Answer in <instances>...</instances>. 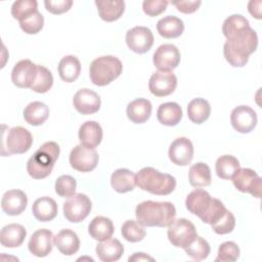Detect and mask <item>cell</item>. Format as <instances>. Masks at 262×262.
Wrapping results in <instances>:
<instances>
[{"instance_id": "28", "label": "cell", "mask_w": 262, "mask_h": 262, "mask_svg": "<svg viewBox=\"0 0 262 262\" xmlns=\"http://www.w3.org/2000/svg\"><path fill=\"white\" fill-rule=\"evenodd\" d=\"M111 184L119 193L132 191L136 186V175L128 169H117L111 176Z\"/></svg>"}, {"instance_id": "32", "label": "cell", "mask_w": 262, "mask_h": 262, "mask_svg": "<svg viewBox=\"0 0 262 262\" xmlns=\"http://www.w3.org/2000/svg\"><path fill=\"white\" fill-rule=\"evenodd\" d=\"M58 75L67 83H72L78 79L81 73L80 60L75 55L63 56L58 63Z\"/></svg>"}, {"instance_id": "41", "label": "cell", "mask_w": 262, "mask_h": 262, "mask_svg": "<svg viewBox=\"0 0 262 262\" xmlns=\"http://www.w3.org/2000/svg\"><path fill=\"white\" fill-rule=\"evenodd\" d=\"M121 233L123 237L130 243H137L144 238L146 231L144 226L140 225L137 220H127L121 227Z\"/></svg>"}, {"instance_id": "29", "label": "cell", "mask_w": 262, "mask_h": 262, "mask_svg": "<svg viewBox=\"0 0 262 262\" xmlns=\"http://www.w3.org/2000/svg\"><path fill=\"white\" fill-rule=\"evenodd\" d=\"M114 229L115 227L113 221L110 218L103 216H96L88 225V232L90 236L98 242H102L112 237Z\"/></svg>"}, {"instance_id": "44", "label": "cell", "mask_w": 262, "mask_h": 262, "mask_svg": "<svg viewBox=\"0 0 262 262\" xmlns=\"http://www.w3.org/2000/svg\"><path fill=\"white\" fill-rule=\"evenodd\" d=\"M44 26V17L43 15L37 11L30 17L26 18L23 21H19V27L20 29L29 35H34L39 33Z\"/></svg>"}, {"instance_id": "17", "label": "cell", "mask_w": 262, "mask_h": 262, "mask_svg": "<svg viewBox=\"0 0 262 262\" xmlns=\"http://www.w3.org/2000/svg\"><path fill=\"white\" fill-rule=\"evenodd\" d=\"M168 155L173 164L187 166L193 158L192 142L186 137H178L170 144Z\"/></svg>"}, {"instance_id": "33", "label": "cell", "mask_w": 262, "mask_h": 262, "mask_svg": "<svg viewBox=\"0 0 262 262\" xmlns=\"http://www.w3.org/2000/svg\"><path fill=\"white\" fill-rule=\"evenodd\" d=\"M49 117L48 106L41 101H33L24 110L25 121L32 126L42 125Z\"/></svg>"}, {"instance_id": "23", "label": "cell", "mask_w": 262, "mask_h": 262, "mask_svg": "<svg viewBox=\"0 0 262 262\" xmlns=\"http://www.w3.org/2000/svg\"><path fill=\"white\" fill-rule=\"evenodd\" d=\"M151 103L145 98H136L128 103L126 113L128 119L134 124L145 123L151 115Z\"/></svg>"}, {"instance_id": "40", "label": "cell", "mask_w": 262, "mask_h": 262, "mask_svg": "<svg viewBox=\"0 0 262 262\" xmlns=\"http://www.w3.org/2000/svg\"><path fill=\"white\" fill-rule=\"evenodd\" d=\"M52 84H53V77L51 72L47 68L38 64L37 75L30 89L37 93H46L52 87Z\"/></svg>"}, {"instance_id": "25", "label": "cell", "mask_w": 262, "mask_h": 262, "mask_svg": "<svg viewBox=\"0 0 262 262\" xmlns=\"http://www.w3.org/2000/svg\"><path fill=\"white\" fill-rule=\"evenodd\" d=\"M27 235L26 228L17 223L5 225L0 232V243L5 248L19 247Z\"/></svg>"}, {"instance_id": "47", "label": "cell", "mask_w": 262, "mask_h": 262, "mask_svg": "<svg viewBox=\"0 0 262 262\" xmlns=\"http://www.w3.org/2000/svg\"><path fill=\"white\" fill-rule=\"evenodd\" d=\"M168 3L166 0H144L142 9L148 16H157L166 10Z\"/></svg>"}, {"instance_id": "34", "label": "cell", "mask_w": 262, "mask_h": 262, "mask_svg": "<svg viewBox=\"0 0 262 262\" xmlns=\"http://www.w3.org/2000/svg\"><path fill=\"white\" fill-rule=\"evenodd\" d=\"M211 114L210 103L204 98H193L187 105L188 119L195 124H202L207 121Z\"/></svg>"}, {"instance_id": "49", "label": "cell", "mask_w": 262, "mask_h": 262, "mask_svg": "<svg viewBox=\"0 0 262 262\" xmlns=\"http://www.w3.org/2000/svg\"><path fill=\"white\" fill-rule=\"evenodd\" d=\"M171 3L174 6H176L178 11H180L182 13H185V14H189V13H192V12L196 11L199 9V7L201 6V4H202V2L200 0H198V1L196 0H194V1L180 0V1H172Z\"/></svg>"}, {"instance_id": "1", "label": "cell", "mask_w": 262, "mask_h": 262, "mask_svg": "<svg viewBox=\"0 0 262 262\" xmlns=\"http://www.w3.org/2000/svg\"><path fill=\"white\" fill-rule=\"evenodd\" d=\"M258 36L251 27L229 37L223 46V54L227 62L235 68L247 64L249 56L257 49Z\"/></svg>"}, {"instance_id": "27", "label": "cell", "mask_w": 262, "mask_h": 262, "mask_svg": "<svg viewBox=\"0 0 262 262\" xmlns=\"http://www.w3.org/2000/svg\"><path fill=\"white\" fill-rule=\"evenodd\" d=\"M95 5L100 18L108 23L119 19L125 10V2L122 0H96Z\"/></svg>"}, {"instance_id": "10", "label": "cell", "mask_w": 262, "mask_h": 262, "mask_svg": "<svg viewBox=\"0 0 262 262\" xmlns=\"http://www.w3.org/2000/svg\"><path fill=\"white\" fill-rule=\"evenodd\" d=\"M98 154L95 148H89L82 144L76 145L70 154L71 167L79 172H90L98 164Z\"/></svg>"}, {"instance_id": "13", "label": "cell", "mask_w": 262, "mask_h": 262, "mask_svg": "<svg viewBox=\"0 0 262 262\" xmlns=\"http://www.w3.org/2000/svg\"><path fill=\"white\" fill-rule=\"evenodd\" d=\"M180 52L173 44H163L158 47L152 56L155 67L159 71L171 72L180 63Z\"/></svg>"}, {"instance_id": "15", "label": "cell", "mask_w": 262, "mask_h": 262, "mask_svg": "<svg viewBox=\"0 0 262 262\" xmlns=\"http://www.w3.org/2000/svg\"><path fill=\"white\" fill-rule=\"evenodd\" d=\"M37 66L30 59L16 62L11 72L12 83L18 88H31L37 75Z\"/></svg>"}, {"instance_id": "2", "label": "cell", "mask_w": 262, "mask_h": 262, "mask_svg": "<svg viewBox=\"0 0 262 262\" xmlns=\"http://www.w3.org/2000/svg\"><path fill=\"white\" fill-rule=\"evenodd\" d=\"M137 222L144 227H168L176 217V209L170 202L144 201L135 210Z\"/></svg>"}, {"instance_id": "3", "label": "cell", "mask_w": 262, "mask_h": 262, "mask_svg": "<svg viewBox=\"0 0 262 262\" xmlns=\"http://www.w3.org/2000/svg\"><path fill=\"white\" fill-rule=\"evenodd\" d=\"M60 152L59 145L54 141L43 143L27 163V172L34 179L46 178L52 171Z\"/></svg>"}, {"instance_id": "38", "label": "cell", "mask_w": 262, "mask_h": 262, "mask_svg": "<svg viewBox=\"0 0 262 262\" xmlns=\"http://www.w3.org/2000/svg\"><path fill=\"white\" fill-rule=\"evenodd\" d=\"M38 11V3L35 0H18L11 6V15L18 21H23Z\"/></svg>"}, {"instance_id": "14", "label": "cell", "mask_w": 262, "mask_h": 262, "mask_svg": "<svg viewBox=\"0 0 262 262\" xmlns=\"http://www.w3.org/2000/svg\"><path fill=\"white\" fill-rule=\"evenodd\" d=\"M230 122L233 129L237 132L249 133L257 125V114L248 105H238L232 110Z\"/></svg>"}, {"instance_id": "6", "label": "cell", "mask_w": 262, "mask_h": 262, "mask_svg": "<svg viewBox=\"0 0 262 262\" xmlns=\"http://www.w3.org/2000/svg\"><path fill=\"white\" fill-rule=\"evenodd\" d=\"M33 143L31 132L20 126L11 128L9 131H3L2 136V156H11L13 154L27 152Z\"/></svg>"}, {"instance_id": "36", "label": "cell", "mask_w": 262, "mask_h": 262, "mask_svg": "<svg viewBox=\"0 0 262 262\" xmlns=\"http://www.w3.org/2000/svg\"><path fill=\"white\" fill-rule=\"evenodd\" d=\"M239 168L238 160L230 155L219 157L215 165L216 174L221 179H230Z\"/></svg>"}, {"instance_id": "8", "label": "cell", "mask_w": 262, "mask_h": 262, "mask_svg": "<svg viewBox=\"0 0 262 262\" xmlns=\"http://www.w3.org/2000/svg\"><path fill=\"white\" fill-rule=\"evenodd\" d=\"M91 208V201L86 194L74 193L63 203V215L68 221L78 223L89 215Z\"/></svg>"}, {"instance_id": "45", "label": "cell", "mask_w": 262, "mask_h": 262, "mask_svg": "<svg viewBox=\"0 0 262 262\" xmlns=\"http://www.w3.org/2000/svg\"><path fill=\"white\" fill-rule=\"evenodd\" d=\"M212 229L217 234H226L231 232L235 226V218L230 211H226L225 214L215 223L211 224Z\"/></svg>"}, {"instance_id": "30", "label": "cell", "mask_w": 262, "mask_h": 262, "mask_svg": "<svg viewBox=\"0 0 262 262\" xmlns=\"http://www.w3.org/2000/svg\"><path fill=\"white\" fill-rule=\"evenodd\" d=\"M157 30L160 36L166 39H174L181 36L184 31V24L179 17L168 15L158 21Z\"/></svg>"}, {"instance_id": "19", "label": "cell", "mask_w": 262, "mask_h": 262, "mask_svg": "<svg viewBox=\"0 0 262 262\" xmlns=\"http://www.w3.org/2000/svg\"><path fill=\"white\" fill-rule=\"evenodd\" d=\"M53 234L49 229L41 228L36 230L28 244L29 251L36 257H46L52 251Z\"/></svg>"}, {"instance_id": "20", "label": "cell", "mask_w": 262, "mask_h": 262, "mask_svg": "<svg viewBox=\"0 0 262 262\" xmlns=\"http://www.w3.org/2000/svg\"><path fill=\"white\" fill-rule=\"evenodd\" d=\"M28 204L26 193L20 189L7 190L1 200V208L4 213L9 216H16L21 214Z\"/></svg>"}, {"instance_id": "22", "label": "cell", "mask_w": 262, "mask_h": 262, "mask_svg": "<svg viewBox=\"0 0 262 262\" xmlns=\"http://www.w3.org/2000/svg\"><path fill=\"white\" fill-rule=\"evenodd\" d=\"M102 129L100 125L95 121H86L79 128V139L82 145L95 148L101 142Z\"/></svg>"}, {"instance_id": "24", "label": "cell", "mask_w": 262, "mask_h": 262, "mask_svg": "<svg viewBox=\"0 0 262 262\" xmlns=\"http://www.w3.org/2000/svg\"><path fill=\"white\" fill-rule=\"evenodd\" d=\"M57 210L56 202L49 196H41L37 199L32 206L34 217L41 222L53 220L57 215Z\"/></svg>"}, {"instance_id": "43", "label": "cell", "mask_w": 262, "mask_h": 262, "mask_svg": "<svg viewBox=\"0 0 262 262\" xmlns=\"http://www.w3.org/2000/svg\"><path fill=\"white\" fill-rule=\"evenodd\" d=\"M239 257V248L234 242H225L220 245L215 261L234 262Z\"/></svg>"}, {"instance_id": "26", "label": "cell", "mask_w": 262, "mask_h": 262, "mask_svg": "<svg viewBox=\"0 0 262 262\" xmlns=\"http://www.w3.org/2000/svg\"><path fill=\"white\" fill-rule=\"evenodd\" d=\"M96 255L103 262H114L118 261L123 253L124 247L121 242L117 238H107L105 241L100 242L96 246Z\"/></svg>"}, {"instance_id": "11", "label": "cell", "mask_w": 262, "mask_h": 262, "mask_svg": "<svg viewBox=\"0 0 262 262\" xmlns=\"http://www.w3.org/2000/svg\"><path fill=\"white\" fill-rule=\"evenodd\" d=\"M126 43L130 50L142 54L151 48L154 44V35L148 28L137 26L127 31Z\"/></svg>"}, {"instance_id": "42", "label": "cell", "mask_w": 262, "mask_h": 262, "mask_svg": "<svg viewBox=\"0 0 262 262\" xmlns=\"http://www.w3.org/2000/svg\"><path fill=\"white\" fill-rule=\"evenodd\" d=\"M77 182L70 175H61L55 181V192L61 198H69L76 191Z\"/></svg>"}, {"instance_id": "16", "label": "cell", "mask_w": 262, "mask_h": 262, "mask_svg": "<svg viewBox=\"0 0 262 262\" xmlns=\"http://www.w3.org/2000/svg\"><path fill=\"white\" fill-rule=\"evenodd\" d=\"M73 104L78 113L82 115H92L100 108L101 100L96 92L91 89L84 88L75 93Z\"/></svg>"}, {"instance_id": "37", "label": "cell", "mask_w": 262, "mask_h": 262, "mask_svg": "<svg viewBox=\"0 0 262 262\" xmlns=\"http://www.w3.org/2000/svg\"><path fill=\"white\" fill-rule=\"evenodd\" d=\"M184 251L186 255L189 256L190 258L196 261H202L209 256L211 252V248L209 243L205 238L196 235L192 239V242L184 248Z\"/></svg>"}, {"instance_id": "35", "label": "cell", "mask_w": 262, "mask_h": 262, "mask_svg": "<svg viewBox=\"0 0 262 262\" xmlns=\"http://www.w3.org/2000/svg\"><path fill=\"white\" fill-rule=\"evenodd\" d=\"M211 170L210 167L205 163H196L189 168L188 181L193 187H205L211 184Z\"/></svg>"}, {"instance_id": "21", "label": "cell", "mask_w": 262, "mask_h": 262, "mask_svg": "<svg viewBox=\"0 0 262 262\" xmlns=\"http://www.w3.org/2000/svg\"><path fill=\"white\" fill-rule=\"evenodd\" d=\"M53 244L57 250L66 256L76 254L80 248V239L77 233L68 228L61 229L53 236Z\"/></svg>"}, {"instance_id": "12", "label": "cell", "mask_w": 262, "mask_h": 262, "mask_svg": "<svg viewBox=\"0 0 262 262\" xmlns=\"http://www.w3.org/2000/svg\"><path fill=\"white\" fill-rule=\"evenodd\" d=\"M177 86V78L173 72L158 71L151 75L148 82V89L157 97H164L172 94Z\"/></svg>"}, {"instance_id": "48", "label": "cell", "mask_w": 262, "mask_h": 262, "mask_svg": "<svg viewBox=\"0 0 262 262\" xmlns=\"http://www.w3.org/2000/svg\"><path fill=\"white\" fill-rule=\"evenodd\" d=\"M44 5L47 11L52 14H61L69 11L73 5L72 0H45Z\"/></svg>"}, {"instance_id": "4", "label": "cell", "mask_w": 262, "mask_h": 262, "mask_svg": "<svg viewBox=\"0 0 262 262\" xmlns=\"http://www.w3.org/2000/svg\"><path fill=\"white\" fill-rule=\"evenodd\" d=\"M136 185L149 193L168 195L176 187V179L167 173H161L152 167H144L136 174Z\"/></svg>"}, {"instance_id": "9", "label": "cell", "mask_w": 262, "mask_h": 262, "mask_svg": "<svg viewBox=\"0 0 262 262\" xmlns=\"http://www.w3.org/2000/svg\"><path fill=\"white\" fill-rule=\"evenodd\" d=\"M234 187L241 192H248L255 198H261L262 179L250 168H239L231 177Z\"/></svg>"}, {"instance_id": "7", "label": "cell", "mask_w": 262, "mask_h": 262, "mask_svg": "<svg viewBox=\"0 0 262 262\" xmlns=\"http://www.w3.org/2000/svg\"><path fill=\"white\" fill-rule=\"evenodd\" d=\"M167 235L174 247L184 249L198 234L192 222L185 218H179L168 226Z\"/></svg>"}, {"instance_id": "5", "label": "cell", "mask_w": 262, "mask_h": 262, "mask_svg": "<svg viewBox=\"0 0 262 262\" xmlns=\"http://www.w3.org/2000/svg\"><path fill=\"white\" fill-rule=\"evenodd\" d=\"M123 71L122 61L113 55L95 58L89 68L91 82L96 86H105L117 79Z\"/></svg>"}, {"instance_id": "46", "label": "cell", "mask_w": 262, "mask_h": 262, "mask_svg": "<svg viewBox=\"0 0 262 262\" xmlns=\"http://www.w3.org/2000/svg\"><path fill=\"white\" fill-rule=\"evenodd\" d=\"M227 211V209L225 208V206L223 205V203L218 200V199H213L212 205L209 209V211L207 212V214L201 219L204 223L207 224H213L216 221H218Z\"/></svg>"}, {"instance_id": "39", "label": "cell", "mask_w": 262, "mask_h": 262, "mask_svg": "<svg viewBox=\"0 0 262 262\" xmlns=\"http://www.w3.org/2000/svg\"><path fill=\"white\" fill-rule=\"evenodd\" d=\"M250 27L249 20L242 14H232L228 16L222 25V33L226 39L232 35Z\"/></svg>"}, {"instance_id": "50", "label": "cell", "mask_w": 262, "mask_h": 262, "mask_svg": "<svg viewBox=\"0 0 262 262\" xmlns=\"http://www.w3.org/2000/svg\"><path fill=\"white\" fill-rule=\"evenodd\" d=\"M261 5H262V2L260 0L258 1H250L249 4H248V10L249 12L257 19H260L261 18Z\"/></svg>"}, {"instance_id": "51", "label": "cell", "mask_w": 262, "mask_h": 262, "mask_svg": "<svg viewBox=\"0 0 262 262\" xmlns=\"http://www.w3.org/2000/svg\"><path fill=\"white\" fill-rule=\"evenodd\" d=\"M130 262L131 261H155V259L145 253H134L133 256L129 257L128 259Z\"/></svg>"}, {"instance_id": "18", "label": "cell", "mask_w": 262, "mask_h": 262, "mask_svg": "<svg viewBox=\"0 0 262 262\" xmlns=\"http://www.w3.org/2000/svg\"><path fill=\"white\" fill-rule=\"evenodd\" d=\"M213 202L210 193L202 188H196L192 190L185 200L186 209L193 215H196L202 219L209 211Z\"/></svg>"}, {"instance_id": "31", "label": "cell", "mask_w": 262, "mask_h": 262, "mask_svg": "<svg viewBox=\"0 0 262 262\" xmlns=\"http://www.w3.org/2000/svg\"><path fill=\"white\" fill-rule=\"evenodd\" d=\"M158 121L165 126H176L182 119V108L176 102L162 103L157 111Z\"/></svg>"}]
</instances>
